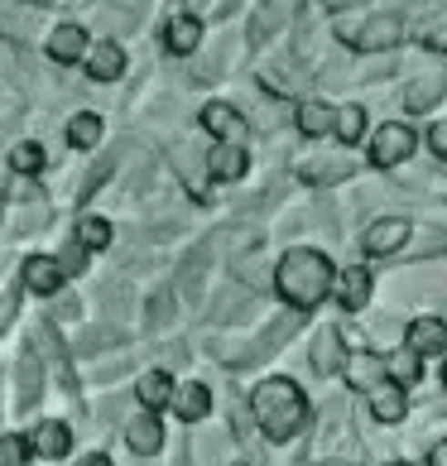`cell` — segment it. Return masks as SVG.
<instances>
[{"instance_id":"cell-8","label":"cell","mask_w":447,"mask_h":466,"mask_svg":"<svg viewBox=\"0 0 447 466\" xmlns=\"http://www.w3.org/2000/svg\"><path fill=\"white\" fill-rule=\"evenodd\" d=\"M332 293H337V303L347 308V313H361V308L371 303V293H375L371 269H341L337 284H332Z\"/></svg>"},{"instance_id":"cell-35","label":"cell","mask_w":447,"mask_h":466,"mask_svg":"<svg viewBox=\"0 0 447 466\" xmlns=\"http://www.w3.org/2000/svg\"><path fill=\"white\" fill-rule=\"evenodd\" d=\"M322 466H351V461H322Z\"/></svg>"},{"instance_id":"cell-34","label":"cell","mask_w":447,"mask_h":466,"mask_svg":"<svg viewBox=\"0 0 447 466\" xmlns=\"http://www.w3.org/2000/svg\"><path fill=\"white\" fill-rule=\"evenodd\" d=\"M82 466H111L107 457H87V461H82Z\"/></svg>"},{"instance_id":"cell-30","label":"cell","mask_w":447,"mask_h":466,"mask_svg":"<svg viewBox=\"0 0 447 466\" xmlns=\"http://www.w3.org/2000/svg\"><path fill=\"white\" fill-rule=\"evenodd\" d=\"M58 265H63V274H67V269H73V274H82V269H87V250H82L77 240H67V246H63V255H58Z\"/></svg>"},{"instance_id":"cell-4","label":"cell","mask_w":447,"mask_h":466,"mask_svg":"<svg viewBox=\"0 0 447 466\" xmlns=\"http://www.w3.org/2000/svg\"><path fill=\"white\" fill-rule=\"evenodd\" d=\"M409 236H414V227H409L404 217H385V221H375V227H366V236H361V250H366L371 260H385V255L404 250Z\"/></svg>"},{"instance_id":"cell-37","label":"cell","mask_w":447,"mask_h":466,"mask_svg":"<svg viewBox=\"0 0 447 466\" xmlns=\"http://www.w3.org/2000/svg\"><path fill=\"white\" fill-rule=\"evenodd\" d=\"M390 466H409V461H390Z\"/></svg>"},{"instance_id":"cell-32","label":"cell","mask_w":447,"mask_h":466,"mask_svg":"<svg viewBox=\"0 0 447 466\" xmlns=\"http://www.w3.org/2000/svg\"><path fill=\"white\" fill-rule=\"evenodd\" d=\"M168 322V293H154V303H149V327H164Z\"/></svg>"},{"instance_id":"cell-31","label":"cell","mask_w":447,"mask_h":466,"mask_svg":"<svg viewBox=\"0 0 447 466\" xmlns=\"http://www.w3.org/2000/svg\"><path fill=\"white\" fill-rule=\"evenodd\" d=\"M428 149H433L438 159L447 164V120H438V126H428Z\"/></svg>"},{"instance_id":"cell-6","label":"cell","mask_w":447,"mask_h":466,"mask_svg":"<svg viewBox=\"0 0 447 466\" xmlns=\"http://www.w3.org/2000/svg\"><path fill=\"white\" fill-rule=\"evenodd\" d=\"M400 34H404V25L394 20V15H375V20H366V25H341V39L347 44H356V48H394L400 44Z\"/></svg>"},{"instance_id":"cell-11","label":"cell","mask_w":447,"mask_h":466,"mask_svg":"<svg viewBox=\"0 0 447 466\" xmlns=\"http://www.w3.org/2000/svg\"><path fill=\"white\" fill-rule=\"evenodd\" d=\"M168 404H174V413L183 423H202L212 413V390L208 385H183V390H174V400H168Z\"/></svg>"},{"instance_id":"cell-13","label":"cell","mask_w":447,"mask_h":466,"mask_svg":"<svg viewBox=\"0 0 447 466\" xmlns=\"http://www.w3.org/2000/svg\"><path fill=\"white\" fill-rule=\"evenodd\" d=\"M67 447H73V428L67 423H39L34 428V438H29V452H39V457H63Z\"/></svg>"},{"instance_id":"cell-16","label":"cell","mask_w":447,"mask_h":466,"mask_svg":"<svg viewBox=\"0 0 447 466\" xmlns=\"http://www.w3.org/2000/svg\"><path fill=\"white\" fill-rule=\"evenodd\" d=\"M299 130L308 135V140H318V135H332V120H337V106H328V101H299Z\"/></svg>"},{"instance_id":"cell-9","label":"cell","mask_w":447,"mask_h":466,"mask_svg":"<svg viewBox=\"0 0 447 466\" xmlns=\"http://www.w3.org/2000/svg\"><path fill=\"white\" fill-rule=\"evenodd\" d=\"M366 394H371V413H375L381 423H400L404 413H409V394L394 385V380H381V385L366 390Z\"/></svg>"},{"instance_id":"cell-21","label":"cell","mask_w":447,"mask_h":466,"mask_svg":"<svg viewBox=\"0 0 447 466\" xmlns=\"http://www.w3.org/2000/svg\"><path fill=\"white\" fill-rule=\"evenodd\" d=\"M97 140H101V116L82 111V116L67 120V145H73V149H92Z\"/></svg>"},{"instance_id":"cell-20","label":"cell","mask_w":447,"mask_h":466,"mask_svg":"<svg viewBox=\"0 0 447 466\" xmlns=\"http://www.w3.org/2000/svg\"><path fill=\"white\" fill-rule=\"evenodd\" d=\"M385 380H394L400 390L419 385V380H423V360L409 356V351H394V356H385Z\"/></svg>"},{"instance_id":"cell-36","label":"cell","mask_w":447,"mask_h":466,"mask_svg":"<svg viewBox=\"0 0 447 466\" xmlns=\"http://www.w3.org/2000/svg\"><path fill=\"white\" fill-rule=\"evenodd\" d=\"M442 385H447V356H442Z\"/></svg>"},{"instance_id":"cell-23","label":"cell","mask_w":447,"mask_h":466,"mask_svg":"<svg viewBox=\"0 0 447 466\" xmlns=\"http://www.w3.org/2000/svg\"><path fill=\"white\" fill-rule=\"evenodd\" d=\"M168 400H174V385H168V375H164V370H149V375L140 380V404L154 413V409H164Z\"/></svg>"},{"instance_id":"cell-22","label":"cell","mask_w":447,"mask_h":466,"mask_svg":"<svg viewBox=\"0 0 447 466\" xmlns=\"http://www.w3.org/2000/svg\"><path fill=\"white\" fill-rule=\"evenodd\" d=\"M332 135L341 145H361V135H366V111H361V106H341L337 120H332Z\"/></svg>"},{"instance_id":"cell-10","label":"cell","mask_w":447,"mask_h":466,"mask_svg":"<svg viewBox=\"0 0 447 466\" xmlns=\"http://www.w3.org/2000/svg\"><path fill=\"white\" fill-rule=\"evenodd\" d=\"M246 168H250L246 145H217V149L208 154V174H212L217 183H236V178H246Z\"/></svg>"},{"instance_id":"cell-27","label":"cell","mask_w":447,"mask_h":466,"mask_svg":"<svg viewBox=\"0 0 447 466\" xmlns=\"http://www.w3.org/2000/svg\"><path fill=\"white\" fill-rule=\"evenodd\" d=\"M313 366H318L322 375H332V370L341 366V356H337V332H322L318 351H313Z\"/></svg>"},{"instance_id":"cell-19","label":"cell","mask_w":447,"mask_h":466,"mask_svg":"<svg viewBox=\"0 0 447 466\" xmlns=\"http://www.w3.org/2000/svg\"><path fill=\"white\" fill-rule=\"evenodd\" d=\"M347 380H351V385H361V390H375V385L385 380V356L356 351V356L347 360Z\"/></svg>"},{"instance_id":"cell-33","label":"cell","mask_w":447,"mask_h":466,"mask_svg":"<svg viewBox=\"0 0 447 466\" xmlns=\"http://www.w3.org/2000/svg\"><path fill=\"white\" fill-rule=\"evenodd\" d=\"M428 466H447V438L428 447Z\"/></svg>"},{"instance_id":"cell-7","label":"cell","mask_w":447,"mask_h":466,"mask_svg":"<svg viewBox=\"0 0 447 466\" xmlns=\"http://www.w3.org/2000/svg\"><path fill=\"white\" fill-rule=\"evenodd\" d=\"M202 126L217 135V145H240L246 140V116H240L236 106H227V101H208V106H202Z\"/></svg>"},{"instance_id":"cell-5","label":"cell","mask_w":447,"mask_h":466,"mask_svg":"<svg viewBox=\"0 0 447 466\" xmlns=\"http://www.w3.org/2000/svg\"><path fill=\"white\" fill-rule=\"evenodd\" d=\"M404 351L409 356H447V322L442 318H414L404 327Z\"/></svg>"},{"instance_id":"cell-3","label":"cell","mask_w":447,"mask_h":466,"mask_svg":"<svg viewBox=\"0 0 447 466\" xmlns=\"http://www.w3.org/2000/svg\"><path fill=\"white\" fill-rule=\"evenodd\" d=\"M414 149H419L414 126L390 120V126H381V130H375V140H371V164H375V168H394V164H404Z\"/></svg>"},{"instance_id":"cell-29","label":"cell","mask_w":447,"mask_h":466,"mask_svg":"<svg viewBox=\"0 0 447 466\" xmlns=\"http://www.w3.org/2000/svg\"><path fill=\"white\" fill-rule=\"evenodd\" d=\"M438 96H442V82H414V92H409L404 101H409L414 111H423V106H433Z\"/></svg>"},{"instance_id":"cell-17","label":"cell","mask_w":447,"mask_h":466,"mask_svg":"<svg viewBox=\"0 0 447 466\" xmlns=\"http://www.w3.org/2000/svg\"><path fill=\"white\" fill-rule=\"evenodd\" d=\"M25 284L34 293H58L63 289V265L48 260V255H34V260L25 265Z\"/></svg>"},{"instance_id":"cell-15","label":"cell","mask_w":447,"mask_h":466,"mask_svg":"<svg viewBox=\"0 0 447 466\" xmlns=\"http://www.w3.org/2000/svg\"><path fill=\"white\" fill-rule=\"evenodd\" d=\"M48 54H54L58 63H77L82 54H87V29L82 25H58L54 39H48Z\"/></svg>"},{"instance_id":"cell-26","label":"cell","mask_w":447,"mask_h":466,"mask_svg":"<svg viewBox=\"0 0 447 466\" xmlns=\"http://www.w3.org/2000/svg\"><path fill=\"white\" fill-rule=\"evenodd\" d=\"M10 164H15V174H44V149L34 140H25L10 149Z\"/></svg>"},{"instance_id":"cell-12","label":"cell","mask_w":447,"mask_h":466,"mask_svg":"<svg viewBox=\"0 0 447 466\" xmlns=\"http://www.w3.org/2000/svg\"><path fill=\"white\" fill-rule=\"evenodd\" d=\"M164 44H168V54H183L188 58L202 44V20H198V15H174L168 29H164Z\"/></svg>"},{"instance_id":"cell-14","label":"cell","mask_w":447,"mask_h":466,"mask_svg":"<svg viewBox=\"0 0 447 466\" xmlns=\"http://www.w3.org/2000/svg\"><path fill=\"white\" fill-rule=\"evenodd\" d=\"M87 73L97 77V82H116L120 73H126V48H120V44H97L92 48V54H87Z\"/></svg>"},{"instance_id":"cell-2","label":"cell","mask_w":447,"mask_h":466,"mask_svg":"<svg viewBox=\"0 0 447 466\" xmlns=\"http://www.w3.org/2000/svg\"><path fill=\"white\" fill-rule=\"evenodd\" d=\"M250 409H255V423L265 428V438H274V442L299 438L303 423H308L303 390L294 385V380H284V375H274V380H265V385H255Z\"/></svg>"},{"instance_id":"cell-18","label":"cell","mask_w":447,"mask_h":466,"mask_svg":"<svg viewBox=\"0 0 447 466\" xmlns=\"http://www.w3.org/2000/svg\"><path fill=\"white\" fill-rule=\"evenodd\" d=\"M126 442H130L140 457L159 452V442H164V428H159V419H154V413H140V419H130V428H126Z\"/></svg>"},{"instance_id":"cell-1","label":"cell","mask_w":447,"mask_h":466,"mask_svg":"<svg viewBox=\"0 0 447 466\" xmlns=\"http://www.w3.org/2000/svg\"><path fill=\"white\" fill-rule=\"evenodd\" d=\"M332 284H337L332 260L322 250H308V246L289 250L279 260V269H274V289H279V299L289 308H299V313H313V308L332 293Z\"/></svg>"},{"instance_id":"cell-25","label":"cell","mask_w":447,"mask_h":466,"mask_svg":"<svg viewBox=\"0 0 447 466\" xmlns=\"http://www.w3.org/2000/svg\"><path fill=\"white\" fill-rule=\"evenodd\" d=\"M34 400H39V356L25 351V360H20V409H29Z\"/></svg>"},{"instance_id":"cell-24","label":"cell","mask_w":447,"mask_h":466,"mask_svg":"<svg viewBox=\"0 0 447 466\" xmlns=\"http://www.w3.org/2000/svg\"><path fill=\"white\" fill-rule=\"evenodd\" d=\"M77 246H82V250H107V246H111V221H101V217H82V227H77Z\"/></svg>"},{"instance_id":"cell-28","label":"cell","mask_w":447,"mask_h":466,"mask_svg":"<svg viewBox=\"0 0 447 466\" xmlns=\"http://www.w3.org/2000/svg\"><path fill=\"white\" fill-rule=\"evenodd\" d=\"M29 457V438H0V466H20Z\"/></svg>"}]
</instances>
